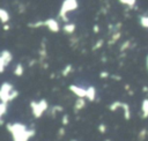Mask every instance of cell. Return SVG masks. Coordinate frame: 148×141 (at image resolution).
I'll return each mask as SVG.
<instances>
[{"label":"cell","instance_id":"obj_1","mask_svg":"<svg viewBox=\"0 0 148 141\" xmlns=\"http://www.w3.org/2000/svg\"><path fill=\"white\" fill-rule=\"evenodd\" d=\"M18 96V91L14 89L13 84L9 82H3L0 89V98L1 102H6L9 103L12 101H14L16 97Z\"/></svg>","mask_w":148,"mask_h":141},{"label":"cell","instance_id":"obj_2","mask_svg":"<svg viewBox=\"0 0 148 141\" xmlns=\"http://www.w3.org/2000/svg\"><path fill=\"white\" fill-rule=\"evenodd\" d=\"M77 7H79L77 0H64L61 3V7L59 9L58 16L60 17V20H62L65 23H67L68 22V13L77 9Z\"/></svg>","mask_w":148,"mask_h":141},{"label":"cell","instance_id":"obj_3","mask_svg":"<svg viewBox=\"0 0 148 141\" xmlns=\"http://www.w3.org/2000/svg\"><path fill=\"white\" fill-rule=\"evenodd\" d=\"M30 107H31V111H32L34 117L35 118H40L43 116V113L47 110L49 105H47V102L45 99H40L39 102L31 101L30 102Z\"/></svg>","mask_w":148,"mask_h":141},{"label":"cell","instance_id":"obj_4","mask_svg":"<svg viewBox=\"0 0 148 141\" xmlns=\"http://www.w3.org/2000/svg\"><path fill=\"white\" fill-rule=\"evenodd\" d=\"M119 107L123 109V111H124V118H125V120H130L131 119V109H130V105L127 103L120 102V101H114L112 104L109 105V109L112 112L113 111H117Z\"/></svg>","mask_w":148,"mask_h":141},{"label":"cell","instance_id":"obj_5","mask_svg":"<svg viewBox=\"0 0 148 141\" xmlns=\"http://www.w3.org/2000/svg\"><path fill=\"white\" fill-rule=\"evenodd\" d=\"M13 60V54L9 50H2L1 55H0V72L3 73L6 67L12 62Z\"/></svg>","mask_w":148,"mask_h":141},{"label":"cell","instance_id":"obj_6","mask_svg":"<svg viewBox=\"0 0 148 141\" xmlns=\"http://www.w3.org/2000/svg\"><path fill=\"white\" fill-rule=\"evenodd\" d=\"M45 27L51 31V32H59L60 31V24L56 18H46L45 20Z\"/></svg>","mask_w":148,"mask_h":141},{"label":"cell","instance_id":"obj_7","mask_svg":"<svg viewBox=\"0 0 148 141\" xmlns=\"http://www.w3.org/2000/svg\"><path fill=\"white\" fill-rule=\"evenodd\" d=\"M69 90L77 97H81V98H86L87 96V88H83V87H80L77 84H71L69 86Z\"/></svg>","mask_w":148,"mask_h":141},{"label":"cell","instance_id":"obj_8","mask_svg":"<svg viewBox=\"0 0 148 141\" xmlns=\"http://www.w3.org/2000/svg\"><path fill=\"white\" fill-rule=\"evenodd\" d=\"M96 95H97V91H96V88L94 86L87 87V96H86V98L89 102H94L96 99Z\"/></svg>","mask_w":148,"mask_h":141},{"label":"cell","instance_id":"obj_9","mask_svg":"<svg viewBox=\"0 0 148 141\" xmlns=\"http://www.w3.org/2000/svg\"><path fill=\"white\" fill-rule=\"evenodd\" d=\"M75 29H76V25H75V23H72V22H67V23H65L64 27H62V31H64L65 34H67V35L74 34Z\"/></svg>","mask_w":148,"mask_h":141},{"label":"cell","instance_id":"obj_10","mask_svg":"<svg viewBox=\"0 0 148 141\" xmlns=\"http://www.w3.org/2000/svg\"><path fill=\"white\" fill-rule=\"evenodd\" d=\"M84 106H86V101H84V98L77 97V99L74 102V106H73V109H74L75 112H79V111L83 110Z\"/></svg>","mask_w":148,"mask_h":141},{"label":"cell","instance_id":"obj_11","mask_svg":"<svg viewBox=\"0 0 148 141\" xmlns=\"http://www.w3.org/2000/svg\"><path fill=\"white\" fill-rule=\"evenodd\" d=\"M141 118L142 119L148 118V98H145L141 103Z\"/></svg>","mask_w":148,"mask_h":141},{"label":"cell","instance_id":"obj_12","mask_svg":"<svg viewBox=\"0 0 148 141\" xmlns=\"http://www.w3.org/2000/svg\"><path fill=\"white\" fill-rule=\"evenodd\" d=\"M120 37H121V32H120V30H116V31H112V34H111V37H110V40H109V45H113V44H116L119 39H120Z\"/></svg>","mask_w":148,"mask_h":141},{"label":"cell","instance_id":"obj_13","mask_svg":"<svg viewBox=\"0 0 148 141\" xmlns=\"http://www.w3.org/2000/svg\"><path fill=\"white\" fill-rule=\"evenodd\" d=\"M0 20H1V22L3 24L8 23V21L10 20V15L5 8H0Z\"/></svg>","mask_w":148,"mask_h":141},{"label":"cell","instance_id":"obj_14","mask_svg":"<svg viewBox=\"0 0 148 141\" xmlns=\"http://www.w3.org/2000/svg\"><path fill=\"white\" fill-rule=\"evenodd\" d=\"M44 42H45V39H43L42 46H40V49H39V51H38V53H39V61H40V62H43V60H44V59L46 58V55H47V52H46V47H45Z\"/></svg>","mask_w":148,"mask_h":141},{"label":"cell","instance_id":"obj_15","mask_svg":"<svg viewBox=\"0 0 148 141\" xmlns=\"http://www.w3.org/2000/svg\"><path fill=\"white\" fill-rule=\"evenodd\" d=\"M24 73V67L22 64H16L15 68H14V75L15 76H22Z\"/></svg>","mask_w":148,"mask_h":141},{"label":"cell","instance_id":"obj_16","mask_svg":"<svg viewBox=\"0 0 148 141\" xmlns=\"http://www.w3.org/2000/svg\"><path fill=\"white\" fill-rule=\"evenodd\" d=\"M7 110H8V103L1 102V103H0V117H1V119H2L3 116L7 113Z\"/></svg>","mask_w":148,"mask_h":141},{"label":"cell","instance_id":"obj_17","mask_svg":"<svg viewBox=\"0 0 148 141\" xmlns=\"http://www.w3.org/2000/svg\"><path fill=\"white\" fill-rule=\"evenodd\" d=\"M148 136V128H142L138 133V140L139 141H145V139Z\"/></svg>","mask_w":148,"mask_h":141},{"label":"cell","instance_id":"obj_18","mask_svg":"<svg viewBox=\"0 0 148 141\" xmlns=\"http://www.w3.org/2000/svg\"><path fill=\"white\" fill-rule=\"evenodd\" d=\"M29 28H40V27H45V21H35V22H30L28 23Z\"/></svg>","mask_w":148,"mask_h":141},{"label":"cell","instance_id":"obj_19","mask_svg":"<svg viewBox=\"0 0 148 141\" xmlns=\"http://www.w3.org/2000/svg\"><path fill=\"white\" fill-rule=\"evenodd\" d=\"M72 70H73L72 64H67V65L64 67V69L61 70V75H62V76H67V75H69V73H72Z\"/></svg>","mask_w":148,"mask_h":141},{"label":"cell","instance_id":"obj_20","mask_svg":"<svg viewBox=\"0 0 148 141\" xmlns=\"http://www.w3.org/2000/svg\"><path fill=\"white\" fill-rule=\"evenodd\" d=\"M121 5H124V6H127V7H130V8H133L134 6H135V3H136V0H118Z\"/></svg>","mask_w":148,"mask_h":141},{"label":"cell","instance_id":"obj_21","mask_svg":"<svg viewBox=\"0 0 148 141\" xmlns=\"http://www.w3.org/2000/svg\"><path fill=\"white\" fill-rule=\"evenodd\" d=\"M139 22H140V24L143 28H147L148 29V15H141L140 18H139Z\"/></svg>","mask_w":148,"mask_h":141},{"label":"cell","instance_id":"obj_22","mask_svg":"<svg viewBox=\"0 0 148 141\" xmlns=\"http://www.w3.org/2000/svg\"><path fill=\"white\" fill-rule=\"evenodd\" d=\"M103 43H104V40H103V39H98V40L95 43V45L92 46V51H97L98 49H101V47H102V45H103Z\"/></svg>","mask_w":148,"mask_h":141},{"label":"cell","instance_id":"obj_23","mask_svg":"<svg viewBox=\"0 0 148 141\" xmlns=\"http://www.w3.org/2000/svg\"><path fill=\"white\" fill-rule=\"evenodd\" d=\"M130 45H131V42H130V40H125V42L120 45V49H119V50H120L121 52H124V51H126V50L130 47Z\"/></svg>","mask_w":148,"mask_h":141},{"label":"cell","instance_id":"obj_24","mask_svg":"<svg viewBox=\"0 0 148 141\" xmlns=\"http://www.w3.org/2000/svg\"><path fill=\"white\" fill-rule=\"evenodd\" d=\"M62 110H64V107H62L61 105H54V106H52V107H51V112H52V113L61 112Z\"/></svg>","mask_w":148,"mask_h":141},{"label":"cell","instance_id":"obj_25","mask_svg":"<svg viewBox=\"0 0 148 141\" xmlns=\"http://www.w3.org/2000/svg\"><path fill=\"white\" fill-rule=\"evenodd\" d=\"M68 123H69V117H68V114H64L62 116V119H61V124L62 125H68Z\"/></svg>","mask_w":148,"mask_h":141},{"label":"cell","instance_id":"obj_26","mask_svg":"<svg viewBox=\"0 0 148 141\" xmlns=\"http://www.w3.org/2000/svg\"><path fill=\"white\" fill-rule=\"evenodd\" d=\"M98 132L102 133V134H104V133L106 132V126H105V124H99V125H98Z\"/></svg>","mask_w":148,"mask_h":141},{"label":"cell","instance_id":"obj_27","mask_svg":"<svg viewBox=\"0 0 148 141\" xmlns=\"http://www.w3.org/2000/svg\"><path fill=\"white\" fill-rule=\"evenodd\" d=\"M65 133H66L65 128H64V127H60V128H59V131H58V138H59V139H60V138H62V136L65 135Z\"/></svg>","mask_w":148,"mask_h":141},{"label":"cell","instance_id":"obj_28","mask_svg":"<svg viewBox=\"0 0 148 141\" xmlns=\"http://www.w3.org/2000/svg\"><path fill=\"white\" fill-rule=\"evenodd\" d=\"M109 76H110V74H109L108 72H105V70H103V72L99 73V77H101V79H106V77H109Z\"/></svg>","mask_w":148,"mask_h":141},{"label":"cell","instance_id":"obj_29","mask_svg":"<svg viewBox=\"0 0 148 141\" xmlns=\"http://www.w3.org/2000/svg\"><path fill=\"white\" fill-rule=\"evenodd\" d=\"M92 30H94V32H95V34H98V32H99V27H98L97 24H95V25H94V28H92Z\"/></svg>","mask_w":148,"mask_h":141},{"label":"cell","instance_id":"obj_30","mask_svg":"<svg viewBox=\"0 0 148 141\" xmlns=\"http://www.w3.org/2000/svg\"><path fill=\"white\" fill-rule=\"evenodd\" d=\"M9 28H10V27H9L7 23H6V24H3V30H6V31H7V30H9Z\"/></svg>","mask_w":148,"mask_h":141},{"label":"cell","instance_id":"obj_31","mask_svg":"<svg viewBox=\"0 0 148 141\" xmlns=\"http://www.w3.org/2000/svg\"><path fill=\"white\" fill-rule=\"evenodd\" d=\"M143 92H148V87H143Z\"/></svg>","mask_w":148,"mask_h":141},{"label":"cell","instance_id":"obj_32","mask_svg":"<svg viewBox=\"0 0 148 141\" xmlns=\"http://www.w3.org/2000/svg\"><path fill=\"white\" fill-rule=\"evenodd\" d=\"M146 62H147V69H148V55H147V60H146Z\"/></svg>","mask_w":148,"mask_h":141},{"label":"cell","instance_id":"obj_33","mask_svg":"<svg viewBox=\"0 0 148 141\" xmlns=\"http://www.w3.org/2000/svg\"><path fill=\"white\" fill-rule=\"evenodd\" d=\"M105 141H110V140H109V139H106V140H105Z\"/></svg>","mask_w":148,"mask_h":141},{"label":"cell","instance_id":"obj_34","mask_svg":"<svg viewBox=\"0 0 148 141\" xmlns=\"http://www.w3.org/2000/svg\"><path fill=\"white\" fill-rule=\"evenodd\" d=\"M71 141H76V140H71Z\"/></svg>","mask_w":148,"mask_h":141}]
</instances>
